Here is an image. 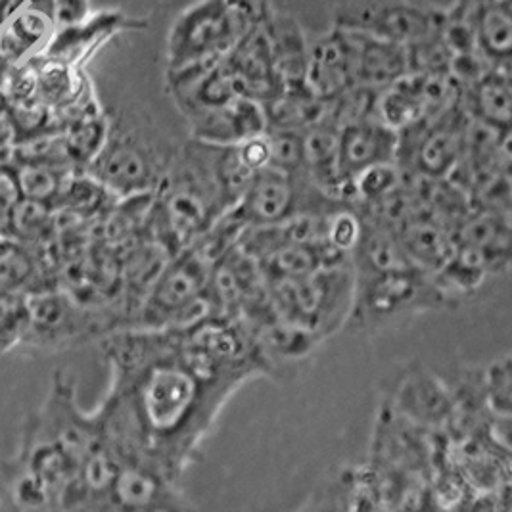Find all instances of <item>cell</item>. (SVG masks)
Listing matches in <instances>:
<instances>
[{"label": "cell", "instance_id": "obj_10", "mask_svg": "<svg viewBox=\"0 0 512 512\" xmlns=\"http://www.w3.org/2000/svg\"><path fill=\"white\" fill-rule=\"evenodd\" d=\"M470 119L459 100L438 114L399 131L397 167L411 177L445 179L465 154Z\"/></svg>", "mask_w": 512, "mask_h": 512}, {"label": "cell", "instance_id": "obj_26", "mask_svg": "<svg viewBox=\"0 0 512 512\" xmlns=\"http://www.w3.org/2000/svg\"><path fill=\"white\" fill-rule=\"evenodd\" d=\"M4 158H6V154H4V152H0V169H2V167H8V162H6Z\"/></svg>", "mask_w": 512, "mask_h": 512}, {"label": "cell", "instance_id": "obj_23", "mask_svg": "<svg viewBox=\"0 0 512 512\" xmlns=\"http://www.w3.org/2000/svg\"><path fill=\"white\" fill-rule=\"evenodd\" d=\"M511 386V353H505L482 374L484 399L493 419L511 420Z\"/></svg>", "mask_w": 512, "mask_h": 512}, {"label": "cell", "instance_id": "obj_11", "mask_svg": "<svg viewBox=\"0 0 512 512\" xmlns=\"http://www.w3.org/2000/svg\"><path fill=\"white\" fill-rule=\"evenodd\" d=\"M443 22L442 10L424 8L409 0H359L336 12L334 25L374 35L409 47L436 31Z\"/></svg>", "mask_w": 512, "mask_h": 512}, {"label": "cell", "instance_id": "obj_27", "mask_svg": "<svg viewBox=\"0 0 512 512\" xmlns=\"http://www.w3.org/2000/svg\"><path fill=\"white\" fill-rule=\"evenodd\" d=\"M0 81H2V60H0Z\"/></svg>", "mask_w": 512, "mask_h": 512}, {"label": "cell", "instance_id": "obj_19", "mask_svg": "<svg viewBox=\"0 0 512 512\" xmlns=\"http://www.w3.org/2000/svg\"><path fill=\"white\" fill-rule=\"evenodd\" d=\"M353 31V29H351ZM357 39V85L380 91L409 73L407 48L392 41L353 31Z\"/></svg>", "mask_w": 512, "mask_h": 512}, {"label": "cell", "instance_id": "obj_5", "mask_svg": "<svg viewBox=\"0 0 512 512\" xmlns=\"http://www.w3.org/2000/svg\"><path fill=\"white\" fill-rule=\"evenodd\" d=\"M265 10V4L257 0L194 2L169 29L167 71L225 58L261 20Z\"/></svg>", "mask_w": 512, "mask_h": 512}, {"label": "cell", "instance_id": "obj_4", "mask_svg": "<svg viewBox=\"0 0 512 512\" xmlns=\"http://www.w3.org/2000/svg\"><path fill=\"white\" fill-rule=\"evenodd\" d=\"M181 144L148 121L108 127L102 148L83 171L117 198L152 194L162 183Z\"/></svg>", "mask_w": 512, "mask_h": 512}, {"label": "cell", "instance_id": "obj_18", "mask_svg": "<svg viewBox=\"0 0 512 512\" xmlns=\"http://www.w3.org/2000/svg\"><path fill=\"white\" fill-rule=\"evenodd\" d=\"M474 31L478 54L495 68H511L512 2L501 0H455Z\"/></svg>", "mask_w": 512, "mask_h": 512}, {"label": "cell", "instance_id": "obj_3", "mask_svg": "<svg viewBox=\"0 0 512 512\" xmlns=\"http://www.w3.org/2000/svg\"><path fill=\"white\" fill-rule=\"evenodd\" d=\"M449 307L434 273L419 265L390 271H353V296L344 328L357 334H378L407 325L424 313Z\"/></svg>", "mask_w": 512, "mask_h": 512}, {"label": "cell", "instance_id": "obj_25", "mask_svg": "<svg viewBox=\"0 0 512 512\" xmlns=\"http://www.w3.org/2000/svg\"><path fill=\"white\" fill-rule=\"evenodd\" d=\"M89 12V0H56V16L66 25L79 24Z\"/></svg>", "mask_w": 512, "mask_h": 512}, {"label": "cell", "instance_id": "obj_21", "mask_svg": "<svg viewBox=\"0 0 512 512\" xmlns=\"http://www.w3.org/2000/svg\"><path fill=\"white\" fill-rule=\"evenodd\" d=\"M70 163L16 162L12 165L20 198L50 206L60 198L71 177Z\"/></svg>", "mask_w": 512, "mask_h": 512}, {"label": "cell", "instance_id": "obj_7", "mask_svg": "<svg viewBox=\"0 0 512 512\" xmlns=\"http://www.w3.org/2000/svg\"><path fill=\"white\" fill-rule=\"evenodd\" d=\"M211 267L213 261L196 244L167 257L140 302L133 328H177L210 313Z\"/></svg>", "mask_w": 512, "mask_h": 512}, {"label": "cell", "instance_id": "obj_1", "mask_svg": "<svg viewBox=\"0 0 512 512\" xmlns=\"http://www.w3.org/2000/svg\"><path fill=\"white\" fill-rule=\"evenodd\" d=\"M102 351L112 371L96 409L106 443L119 461L181 480L233 394L190 369L175 328H121L102 338Z\"/></svg>", "mask_w": 512, "mask_h": 512}, {"label": "cell", "instance_id": "obj_17", "mask_svg": "<svg viewBox=\"0 0 512 512\" xmlns=\"http://www.w3.org/2000/svg\"><path fill=\"white\" fill-rule=\"evenodd\" d=\"M459 106L472 123L497 133H511V68L491 66L459 87Z\"/></svg>", "mask_w": 512, "mask_h": 512}, {"label": "cell", "instance_id": "obj_14", "mask_svg": "<svg viewBox=\"0 0 512 512\" xmlns=\"http://www.w3.org/2000/svg\"><path fill=\"white\" fill-rule=\"evenodd\" d=\"M305 85L321 100H332L357 85V39L351 29L334 25L309 47Z\"/></svg>", "mask_w": 512, "mask_h": 512}, {"label": "cell", "instance_id": "obj_16", "mask_svg": "<svg viewBox=\"0 0 512 512\" xmlns=\"http://www.w3.org/2000/svg\"><path fill=\"white\" fill-rule=\"evenodd\" d=\"M187 119L192 139L211 144H236L267 131L263 104L248 96H234L221 106L200 110Z\"/></svg>", "mask_w": 512, "mask_h": 512}, {"label": "cell", "instance_id": "obj_2", "mask_svg": "<svg viewBox=\"0 0 512 512\" xmlns=\"http://www.w3.org/2000/svg\"><path fill=\"white\" fill-rule=\"evenodd\" d=\"M225 144L190 139L179 146L152 192L146 233L167 256L181 252L236 206L225 165Z\"/></svg>", "mask_w": 512, "mask_h": 512}, {"label": "cell", "instance_id": "obj_24", "mask_svg": "<svg viewBox=\"0 0 512 512\" xmlns=\"http://www.w3.org/2000/svg\"><path fill=\"white\" fill-rule=\"evenodd\" d=\"M25 332V298L0 294V351L22 342Z\"/></svg>", "mask_w": 512, "mask_h": 512}, {"label": "cell", "instance_id": "obj_12", "mask_svg": "<svg viewBox=\"0 0 512 512\" xmlns=\"http://www.w3.org/2000/svg\"><path fill=\"white\" fill-rule=\"evenodd\" d=\"M192 507L179 480L167 476L158 466L137 459L119 461L104 505V509L112 511H185Z\"/></svg>", "mask_w": 512, "mask_h": 512}, {"label": "cell", "instance_id": "obj_8", "mask_svg": "<svg viewBox=\"0 0 512 512\" xmlns=\"http://www.w3.org/2000/svg\"><path fill=\"white\" fill-rule=\"evenodd\" d=\"M342 206L350 204L326 194L305 173H286L267 165L257 171L229 213L244 227H261L305 213H328Z\"/></svg>", "mask_w": 512, "mask_h": 512}, {"label": "cell", "instance_id": "obj_9", "mask_svg": "<svg viewBox=\"0 0 512 512\" xmlns=\"http://www.w3.org/2000/svg\"><path fill=\"white\" fill-rule=\"evenodd\" d=\"M123 328L119 313L87 309L56 290H37L25 298L22 342L37 348H70Z\"/></svg>", "mask_w": 512, "mask_h": 512}, {"label": "cell", "instance_id": "obj_20", "mask_svg": "<svg viewBox=\"0 0 512 512\" xmlns=\"http://www.w3.org/2000/svg\"><path fill=\"white\" fill-rule=\"evenodd\" d=\"M263 27L282 87L305 83L309 45L303 37L302 27L296 24L294 18L286 14H273L269 10L263 14Z\"/></svg>", "mask_w": 512, "mask_h": 512}, {"label": "cell", "instance_id": "obj_22", "mask_svg": "<svg viewBox=\"0 0 512 512\" xmlns=\"http://www.w3.org/2000/svg\"><path fill=\"white\" fill-rule=\"evenodd\" d=\"M35 277L31 252L10 238L0 240V294H16Z\"/></svg>", "mask_w": 512, "mask_h": 512}, {"label": "cell", "instance_id": "obj_15", "mask_svg": "<svg viewBox=\"0 0 512 512\" xmlns=\"http://www.w3.org/2000/svg\"><path fill=\"white\" fill-rule=\"evenodd\" d=\"M397 144V131L374 117L342 125L338 135V175L342 194L346 185L361 171L382 163H396Z\"/></svg>", "mask_w": 512, "mask_h": 512}, {"label": "cell", "instance_id": "obj_6", "mask_svg": "<svg viewBox=\"0 0 512 512\" xmlns=\"http://www.w3.org/2000/svg\"><path fill=\"white\" fill-rule=\"evenodd\" d=\"M267 284L275 315L315 334L321 342L346 326L353 296L351 263Z\"/></svg>", "mask_w": 512, "mask_h": 512}, {"label": "cell", "instance_id": "obj_13", "mask_svg": "<svg viewBox=\"0 0 512 512\" xmlns=\"http://www.w3.org/2000/svg\"><path fill=\"white\" fill-rule=\"evenodd\" d=\"M386 403L397 415L428 432L451 428L455 417L451 388L420 365H411L397 376L392 390H386Z\"/></svg>", "mask_w": 512, "mask_h": 512}]
</instances>
